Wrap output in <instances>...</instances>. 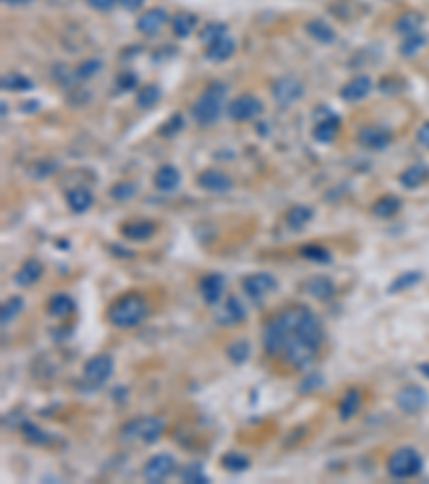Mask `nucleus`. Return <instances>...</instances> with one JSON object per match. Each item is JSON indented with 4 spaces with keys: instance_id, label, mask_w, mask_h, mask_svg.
<instances>
[{
    "instance_id": "obj_1",
    "label": "nucleus",
    "mask_w": 429,
    "mask_h": 484,
    "mask_svg": "<svg viewBox=\"0 0 429 484\" xmlns=\"http://www.w3.org/2000/svg\"><path fill=\"white\" fill-rule=\"evenodd\" d=\"M322 325L309 308H288L268 319L262 344L268 356L283 358L292 368L305 370L318 356L322 344Z\"/></svg>"
},
{
    "instance_id": "obj_2",
    "label": "nucleus",
    "mask_w": 429,
    "mask_h": 484,
    "mask_svg": "<svg viewBox=\"0 0 429 484\" xmlns=\"http://www.w3.org/2000/svg\"><path fill=\"white\" fill-rule=\"evenodd\" d=\"M225 93L228 91H225V86L221 82L209 84L207 89L200 93V97L191 106V115H193L198 125L211 127L219 121L223 103H225Z\"/></svg>"
},
{
    "instance_id": "obj_3",
    "label": "nucleus",
    "mask_w": 429,
    "mask_h": 484,
    "mask_svg": "<svg viewBox=\"0 0 429 484\" xmlns=\"http://www.w3.org/2000/svg\"><path fill=\"white\" fill-rule=\"evenodd\" d=\"M146 312H148L146 299L138 293H127L110 306L107 321L114 327H133L146 317Z\"/></svg>"
},
{
    "instance_id": "obj_4",
    "label": "nucleus",
    "mask_w": 429,
    "mask_h": 484,
    "mask_svg": "<svg viewBox=\"0 0 429 484\" xmlns=\"http://www.w3.org/2000/svg\"><path fill=\"white\" fill-rule=\"evenodd\" d=\"M423 467V458L421 454L410 448V446H405V448H399L391 454L389 458V463H387V469L393 478L397 480H403V478H412L421 472Z\"/></svg>"
},
{
    "instance_id": "obj_5",
    "label": "nucleus",
    "mask_w": 429,
    "mask_h": 484,
    "mask_svg": "<svg viewBox=\"0 0 429 484\" xmlns=\"http://www.w3.org/2000/svg\"><path fill=\"white\" fill-rule=\"evenodd\" d=\"M164 428H166V422L161 420V417L148 415V417H138V420L129 422L121 435H123V439H142V442H146V444H152L161 437Z\"/></svg>"
},
{
    "instance_id": "obj_6",
    "label": "nucleus",
    "mask_w": 429,
    "mask_h": 484,
    "mask_svg": "<svg viewBox=\"0 0 429 484\" xmlns=\"http://www.w3.org/2000/svg\"><path fill=\"white\" fill-rule=\"evenodd\" d=\"M112 372H114V360L107 353H99L86 362L82 379L88 387H101L112 377Z\"/></svg>"
},
{
    "instance_id": "obj_7",
    "label": "nucleus",
    "mask_w": 429,
    "mask_h": 484,
    "mask_svg": "<svg viewBox=\"0 0 429 484\" xmlns=\"http://www.w3.org/2000/svg\"><path fill=\"white\" fill-rule=\"evenodd\" d=\"M260 112H262V101L252 93H243V95L234 97L228 106V117L232 121H238V123L252 121Z\"/></svg>"
},
{
    "instance_id": "obj_8",
    "label": "nucleus",
    "mask_w": 429,
    "mask_h": 484,
    "mask_svg": "<svg viewBox=\"0 0 429 484\" xmlns=\"http://www.w3.org/2000/svg\"><path fill=\"white\" fill-rule=\"evenodd\" d=\"M174 469H176L174 456L168 454V452H159V454H155V456H150V458L146 460V465H144V478H146V482L157 484V482L168 480V478L174 474Z\"/></svg>"
},
{
    "instance_id": "obj_9",
    "label": "nucleus",
    "mask_w": 429,
    "mask_h": 484,
    "mask_svg": "<svg viewBox=\"0 0 429 484\" xmlns=\"http://www.w3.org/2000/svg\"><path fill=\"white\" fill-rule=\"evenodd\" d=\"M270 93L279 106H290L303 95V84L295 76H281L270 86Z\"/></svg>"
},
{
    "instance_id": "obj_10",
    "label": "nucleus",
    "mask_w": 429,
    "mask_h": 484,
    "mask_svg": "<svg viewBox=\"0 0 429 484\" xmlns=\"http://www.w3.org/2000/svg\"><path fill=\"white\" fill-rule=\"evenodd\" d=\"M275 287H277L275 276L264 274V272L243 278V291H245L247 297H252V299H260V297L268 295L270 291H275Z\"/></svg>"
},
{
    "instance_id": "obj_11",
    "label": "nucleus",
    "mask_w": 429,
    "mask_h": 484,
    "mask_svg": "<svg viewBox=\"0 0 429 484\" xmlns=\"http://www.w3.org/2000/svg\"><path fill=\"white\" fill-rule=\"evenodd\" d=\"M395 401L397 407L403 409L405 413H417L427 405V392L419 385H405L403 390L397 392Z\"/></svg>"
},
{
    "instance_id": "obj_12",
    "label": "nucleus",
    "mask_w": 429,
    "mask_h": 484,
    "mask_svg": "<svg viewBox=\"0 0 429 484\" xmlns=\"http://www.w3.org/2000/svg\"><path fill=\"white\" fill-rule=\"evenodd\" d=\"M198 185L202 190H207V192H213V194H225V192L232 190L234 183H232V179L225 172L209 168V170L198 174Z\"/></svg>"
},
{
    "instance_id": "obj_13",
    "label": "nucleus",
    "mask_w": 429,
    "mask_h": 484,
    "mask_svg": "<svg viewBox=\"0 0 429 484\" xmlns=\"http://www.w3.org/2000/svg\"><path fill=\"white\" fill-rule=\"evenodd\" d=\"M358 142L363 144L365 149L380 151V149L389 147L391 131L387 127H382V125H365L363 129L358 131Z\"/></svg>"
},
{
    "instance_id": "obj_14",
    "label": "nucleus",
    "mask_w": 429,
    "mask_h": 484,
    "mask_svg": "<svg viewBox=\"0 0 429 484\" xmlns=\"http://www.w3.org/2000/svg\"><path fill=\"white\" fill-rule=\"evenodd\" d=\"M168 24V11L161 9V7H152V9H146L138 22H135V26H138V31L142 35H157L164 26Z\"/></svg>"
},
{
    "instance_id": "obj_15",
    "label": "nucleus",
    "mask_w": 429,
    "mask_h": 484,
    "mask_svg": "<svg viewBox=\"0 0 429 484\" xmlns=\"http://www.w3.org/2000/svg\"><path fill=\"white\" fill-rule=\"evenodd\" d=\"M223 284H225V280H223L221 274H207V276H202L200 284H198L202 299H204L209 306H215L221 299Z\"/></svg>"
},
{
    "instance_id": "obj_16",
    "label": "nucleus",
    "mask_w": 429,
    "mask_h": 484,
    "mask_svg": "<svg viewBox=\"0 0 429 484\" xmlns=\"http://www.w3.org/2000/svg\"><path fill=\"white\" fill-rule=\"evenodd\" d=\"M245 315H247V310H245V306L240 303V299L238 297H228L223 301L221 308H217L215 319L221 325H234V323L243 321Z\"/></svg>"
},
{
    "instance_id": "obj_17",
    "label": "nucleus",
    "mask_w": 429,
    "mask_h": 484,
    "mask_svg": "<svg viewBox=\"0 0 429 484\" xmlns=\"http://www.w3.org/2000/svg\"><path fill=\"white\" fill-rule=\"evenodd\" d=\"M305 291L315 297L318 301H329L335 297L337 289H335V284L329 276H311L307 282H305Z\"/></svg>"
},
{
    "instance_id": "obj_18",
    "label": "nucleus",
    "mask_w": 429,
    "mask_h": 484,
    "mask_svg": "<svg viewBox=\"0 0 429 484\" xmlns=\"http://www.w3.org/2000/svg\"><path fill=\"white\" fill-rule=\"evenodd\" d=\"M157 224L150 222V219H133V222L123 224L121 235L129 241H146L155 235Z\"/></svg>"
},
{
    "instance_id": "obj_19",
    "label": "nucleus",
    "mask_w": 429,
    "mask_h": 484,
    "mask_svg": "<svg viewBox=\"0 0 429 484\" xmlns=\"http://www.w3.org/2000/svg\"><path fill=\"white\" fill-rule=\"evenodd\" d=\"M234 50H236L234 39L225 33V35H221L219 39H215L213 43H209V46H207V58L213 60V62H221V60H228L234 54Z\"/></svg>"
},
{
    "instance_id": "obj_20",
    "label": "nucleus",
    "mask_w": 429,
    "mask_h": 484,
    "mask_svg": "<svg viewBox=\"0 0 429 484\" xmlns=\"http://www.w3.org/2000/svg\"><path fill=\"white\" fill-rule=\"evenodd\" d=\"M43 276V265H41V260L39 258H28L24 265H21L13 280L17 287H33L35 282H39V278Z\"/></svg>"
},
{
    "instance_id": "obj_21",
    "label": "nucleus",
    "mask_w": 429,
    "mask_h": 484,
    "mask_svg": "<svg viewBox=\"0 0 429 484\" xmlns=\"http://www.w3.org/2000/svg\"><path fill=\"white\" fill-rule=\"evenodd\" d=\"M371 78L369 76H356V78H352L344 89H342V97L346 99V101H358V99H363V97H367L369 95V91H371Z\"/></svg>"
},
{
    "instance_id": "obj_22",
    "label": "nucleus",
    "mask_w": 429,
    "mask_h": 484,
    "mask_svg": "<svg viewBox=\"0 0 429 484\" xmlns=\"http://www.w3.org/2000/svg\"><path fill=\"white\" fill-rule=\"evenodd\" d=\"M152 183H155V187L159 190V192H172V190H176L178 183H180V172H178L176 166L166 164V166H161L159 170L155 172Z\"/></svg>"
},
{
    "instance_id": "obj_23",
    "label": "nucleus",
    "mask_w": 429,
    "mask_h": 484,
    "mask_svg": "<svg viewBox=\"0 0 429 484\" xmlns=\"http://www.w3.org/2000/svg\"><path fill=\"white\" fill-rule=\"evenodd\" d=\"M67 205H69V209L73 213H84L90 209V205H93V192H90L88 187H71L67 190Z\"/></svg>"
},
{
    "instance_id": "obj_24",
    "label": "nucleus",
    "mask_w": 429,
    "mask_h": 484,
    "mask_svg": "<svg viewBox=\"0 0 429 484\" xmlns=\"http://www.w3.org/2000/svg\"><path fill=\"white\" fill-rule=\"evenodd\" d=\"M427 179H429V166H425V164H412V166H408V168L401 172L399 183L405 190H417Z\"/></svg>"
},
{
    "instance_id": "obj_25",
    "label": "nucleus",
    "mask_w": 429,
    "mask_h": 484,
    "mask_svg": "<svg viewBox=\"0 0 429 484\" xmlns=\"http://www.w3.org/2000/svg\"><path fill=\"white\" fill-rule=\"evenodd\" d=\"M340 117H329V119H322L318 125L313 127V138L322 142V144H329L337 138V134H340Z\"/></svg>"
},
{
    "instance_id": "obj_26",
    "label": "nucleus",
    "mask_w": 429,
    "mask_h": 484,
    "mask_svg": "<svg viewBox=\"0 0 429 484\" xmlns=\"http://www.w3.org/2000/svg\"><path fill=\"white\" fill-rule=\"evenodd\" d=\"M399 211H401V201H399L397 196H393V194H387V196L378 198V201L371 205V213L376 217H382V219H389V217L397 215Z\"/></svg>"
},
{
    "instance_id": "obj_27",
    "label": "nucleus",
    "mask_w": 429,
    "mask_h": 484,
    "mask_svg": "<svg viewBox=\"0 0 429 484\" xmlns=\"http://www.w3.org/2000/svg\"><path fill=\"white\" fill-rule=\"evenodd\" d=\"M313 217V209L307 205H295L290 207L286 213V224L290 231H301L305 224H309V219Z\"/></svg>"
},
{
    "instance_id": "obj_28",
    "label": "nucleus",
    "mask_w": 429,
    "mask_h": 484,
    "mask_svg": "<svg viewBox=\"0 0 429 484\" xmlns=\"http://www.w3.org/2000/svg\"><path fill=\"white\" fill-rule=\"evenodd\" d=\"M76 310V301L67 295V293H58V295H54L50 301H48V315L50 317H58V319H62V317H67V315H71Z\"/></svg>"
},
{
    "instance_id": "obj_29",
    "label": "nucleus",
    "mask_w": 429,
    "mask_h": 484,
    "mask_svg": "<svg viewBox=\"0 0 429 484\" xmlns=\"http://www.w3.org/2000/svg\"><path fill=\"white\" fill-rule=\"evenodd\" d=\"M195 26H198V17H195L193 13L183 11V13H176V15L172 17V31H174V35L180 37V39L189 37V35L193 33Z\"/></svg>"
},
{
    "instance_id": "obj_30",
    "label": "nucleus",
    "mask_w": 429,
    "mask_h": 484,
    "mask_svg": "<svg viewBox=\"0 0 429 484\" xmlns=\"http://www.w3.org/2000/svg\"><path fill=\"white\" fill-rule=\"evenodd\" d=\"M360 409V392L358 390H348L342 401H340V417L346 422L350 417H354Z\"/></svg>"
},
{
    "instance_id": "obj_31",
    "label": "nucleus",
    "mask_w": 429,
    "mask_h": 484,
    "mask_svg": "<svg viewBox=\"0 0 429 484\" xmlns=\"http://www.w3.org/2000/svg\"><path fill=\"white\" fill-rule=\"evenodd\" d=\"M307 33L315 39V41H320V43H333L335 41V31L326 24L324 19H311V22H307Z\"/></svg>"
},
{
    "instance_id": "obj_32",
    "label": "nucleus",
    "mask_w": 429,
    "mask_h": 484,
    "mask_svg": "<svg viewBox=\"0 0 429 484\" xmlns=\"http://www.w3.org/2000/svg\"><path fill=\"white\" fill-rule=\"evenodd\" d=\"M423 26V15L419 13H403L397 17L395 22V31L403 37V35H412V33H419Z\"/></svg>"
},
{
    "instance_id": "obj_33",
    "label": "nucleus",
    "mask_w": 429,
    "mask_h": 484,
    "mask_svg": "<svg viewBox=\"0 0 429 484\" xmlns=\"http://www.w3.org/2000/svg\"><path fill=\"white\" fill-rule=\"evenodd\" d=\"M221 465L223 469H228V472H245L247 467H249V456H245L240 452H225L221 456Z\"/></svg>"
},
{
    "instance_id": "obj_34",
    "label": "nucleus",
    "mask_w": 429,
    "mask_h": 484,
    "mask_svg": "<svg viewBox=\"0 0 429 484\" xmlns=\"http://www.w3.org/2000/svg\"><path fill=\"white\" fill-rule=\"evenodd\" d=\"M159 99H161V89H159V86H157V84H146L144 89L138 93V97H135V103H138V108H142V110H148Z\"/></svg>"
},
{
    "instance_id": "obj_35",
    "label": "nucleus",
    "mask_w": 429,
    "mask_h": 484,
    "mask_svg": "<svg viewBox=\"0 0 429 484\" xmlns=\"http://www.w3.org/2000/svg\"><path fill=\"white\" fill-rule=\"evenodd\" d=\"M425 35L419 31V33H412V35H403V41H401V46H399V52L403 56H414L423 46H425Z\"/></svg>"
},
{
    "instance_id": "obj_36",
    "label": "nucleus",
    "mask_w": 429,
    "mask_h": 484,
    "mask_svg": "<svg viewBox=\"0 0 429 484\" xmlns=\"http://www.w3.org/2000/svg\"><path fill=\"white\" fill-rule=\"evenodd\" d=\"M21 310H24V299H21V297H11L3 306V312H0V323H3V327H7Z\"/></svg>"
},
{
    "instance_id": "obj_37",
    "label": "nucleus",
    "mask_w": 429,
    "mask_h": 484,
    "mask_svg": "<svg viewBox=\"0 0 429 484\" xmlns=\"http://www.w3.org/2000/svg\"><path fill=\"white\" fill-rule=\"evenodd\" d=\"M301 256L311 260V262H331V252L324 248V246H318V244H309V246H303L301 248Z\"/></svg>"
},
{
    "instance_id": "obj_38",
    "label": "nucleus",
    "mask_w": 429,
    "mask_h": 484,
    "mask_svg": "<svg viewBox=\"0 0 429 484\" xmlns=\"http://www.w3.org/2000/svg\"><path fill=\"white\" fill-rule=\"evenodd\" d=\"M3 89L7 91H30L33 89V80L21 76V74H9L3 78Z\"/></svg>"
},
{
    "instance_id": "obj_39",
    "label": "nucleus",
    "mask_w": 429,
    "mask_h": 484,
    "mask_svg": "<svg viewBox=\"0 0 429 484\" xmlns=\"http://www.w3.org/2000/svg\"><path fill=\"white\" fill-rule=\"evenodd\" d=\"M249 353H252V347H249V342H247V340H234V342L228 347V358H230L234 364L247 362Z\"/></svg>"
},
{
    "instance_id": "obj_40",
    "label": "nucleus",
    "mask_w": 429,
    "mask_h": 484,
    "mask_svg": "<svg viewBox=\"0 0 429 484\" xmlns=\"http://www.w3.org/2000/svg\"><path fill=\"white\" fill-rule=\"evenodd\" d=\"M225 33H228V26L225 24H221V22H209V24L200 31V39L204 46H209V43H213L215 39H219Z\"/></svg>"
},
{
    "instance_id": "obj_41",
    "label": "nucleus",
    "mask_w": 429,
    "mask_h": 484,
    "mask_svg": "<svg viewBox=\"0 0 429 484\" xmlns=\"http://www.w3.org/2000/svg\"><path fill=\"white\" fill-rule=\"evenodd\" d=\"M21 435H24V439L26 442H30V444H45L48 442V433L45 431H41L39 426H35L33 422H21Z\"/></svg>"
},
{
    "instance_id": "obj_42",
    "label": "nucleus",
    "mask_w": 429,
    "mask_h": 484,
    "mask_svg": "<svg viewBox=\"0 0 429 484\" xmlns=\"http://www.w3.org/2000/svg\"><path fill=\"white\" fill-rule=\"evenodd\" d=\"M423 276L419 274V272H408V274H401L391 287H389V291L391 293H397V291H401V289H410V287H414V284L421 280Z\"/></svg>"
},
{
    "instance_id": "obj_43",
    "label": "nucleus",
    "mask_w": 429,
    "mask_h": 484,
    "mask_svg": "<svg viewBox=\"0 0 429 484\" xmlns=\"http://www.w3.org/2000/svg\"><path fill=\"white\" fill-rule=\"evenodd\" d=\"M99 69H101V60L99 58H88V60H84V62L78 65L76 76L82 78V80H86V78H93L95 74H99Z\"/></svg>"
},
{
    "instance_id": "obj_44",
    "label": "nucleus",
    "mask_w": 429,
    "mask_h": 484,
    "mask_svg": "<svg viewBox=\"0 0 429 484\" xmlns=\"http://www.w3.org/2000/svg\"><path fill=\"white\" fill-rule=\"evenodd\" d=\"M180 478H183L185 482H202V484L209 482V476H207L204 472H202V467L195 465V463L180 469Z\"/></svg>"
},
{
    "instance_id": "obj_45",
    "label": "nucleus",
    "mask_w": 429,
    "mask_h": 484,
    "mask_svg": "<svg viewBox=\"0 0 429 484\" xmlns=\"http://www.w3.org/2000/svg\"><path fill=\"white\" fill-rule=\"evenodd\" d=\"M110 194H112V198H116V201H129V198L135 196V185L123 181V183H116L114 187H112Z\"/></svg>"
},
{
    "instance_id": "obj_46",
    "label": "nucleus",
    "mask_w": 429,
    "mask_h": 484,
    "mask_svg": "<svg viewBox=\"0 0 429 484\" xmlns=\"http://www.w3.org/2000/svg\"><path fill=\"white\" fill-rule=\"evenodd\" d=\"M135 84H138V76H135L133 72H129V69L121 72L119 78H116V86L121 91H129V89H133Z\"/></svg>"
},
{
    "instance_id": "obj_47",
    "label": "nucleus",
    "mask_w": 429,
    "mask_h": 484,
    "mask_svg": "<svg viewBox=\"0 0 429 484\" xmlns=\"http://www.w3.org/2000/svg\"><path fill=\"white\" fill-rule=\"evenodd\" d=\"M178 129H183V117H180V115H174L170 121H168V125L166 127H161V131H164V134H174V131H178Z\"/></svg>"
},
{
    "instance_id": "obj_48",
    "label": "nucleus",
    "mask_w": 429,
    "mask_h": 484,
    "mask_svg": "<svg viewBox=\"0 0 429 484\" xmlns=\"http://www.w3.org/2000/svg\"><path fill=\"white\" fill-rule=\"evenodd\" d=\"M116 3H119V0H88V5L93 9H97V11H110Z\"/></svg>"
},
{
    "instance_id": "obj_49",
    "label": "nucleus",
    "mask_w": 429,
    "mask_h": 484,
    "mask_svg": "<svg viewBox=\"0 0 429 484\" xmlns=\"http://www.w3.org/2000/svg\"><path fill=\"white\" fill-rule=\"evenodd\" d=\"M417 140H419L425 149H429V121H427V123H423V125L419 127V131H417Z\"/></svg>"
},
{
    "instance_id": "obj_50",
    "label": "nucleus",
    "mask_w": 429,
    "mask_h": 484,
    "mask_svg": "<svg viewBox=\"0 0 429 484\" xmlns=\"http://www.w3.org/2000/svg\"><path fill=\"white\" fill-rule=\"evenodd\" d=\"M144 3H146V0H119V5H123V7H125V9H129V11L140 9Z\"/></svg>"
},
{
    "instance_id": "obj_51",
    "label": "nucleus",
    "mask_w": 429,
    "mask_h": 484,
    "mask_svg": "<svg viewBox=\"0 0 429 484\" xmlns=\"http://www.w3.org/2000/svg\"><path fill=\"white\" fill-rule=\"evenodd\" d=\"M3 3H7V5H24V3H30V0H3Z\"/></svg>"
},
{
    "instance_id": "obj_52",
    "label": "nucleus",
    "mask_w": 429,
    "mask_h": 484,
    "mask_svg": "<svg viewBox=\"0 0 429 484\" xmlns=\"http://www.w3.org/2000/svg\"><path fill=\"white\" fill-rule=\"evenodd\" d=\"M421 370H423V372H427V375H429V364H425V366H421Z\"/></svg>"
}]
</instances>
